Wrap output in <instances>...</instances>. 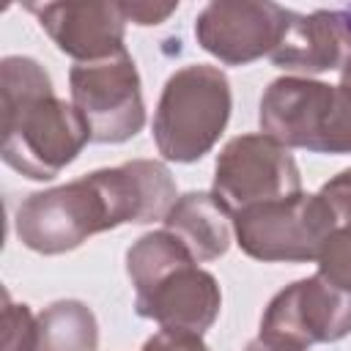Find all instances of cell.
<instances>
[{"label": "cell", "instance_id": "cell-1", "mask_svg": "<svg viewBox=\"0 0 351 351\" xmlns=\"http://www.w3.org/2000/svg\"><path fill=\"white\" fill-rule=\"evenodd\" d=\"M3 162L30 181H52L90 143L74 104L55 96L47 69L27 55L0 63Z\"/></svg>", "mask_w": 351, "mask_h": 351}, {"label": "cell", "instance_id": "cell-2", "mask_svg": "<svg viewBox=\"0 0 351 351\" xmlns=\"http://www.w3.org/2000/svg\"><path fill=\"white\" fill-rule=\"evenodd\" d=\"M126 274L134 285V313L162 329L203 335L219 315L222 291L211 271L170 233L151 230L126 250Z\"/></svg>", "mask_w": 351, "mask_h": 351}, {"label": "cell", "instance_id": "cell-3", "mask_svg": "<svg viewBox=\"0 0 351 351\" xmlns=\"http://www.w3.org/2000/svg\"><path fill=\"white\" fill-rule=\"evenodd\" d=\"M233 110L230 80L208 63H189L173 71L154 112V143L167 162L203 159L225 132Z\"/></svg>", "mask_w": 351, "mask_h": 351}, {"label": "cell", "instance_id": "cell-4", "mask_svg": "<svg viewBox=\"0 0 351 351\" xmlns=\"http://www.w3.org/2000/svg\"><path fill=\"white\" fill-rule=\"evenodd\" d=\"M258 123L285 148L351 154V85L280 77L261 96Z\"/></svg>", "mask_w": 351, "mask_h": 351}, {"label": "cell", "instance_id": "cell-5", "mask_svg": "<svg viewBox=\"0 0 351 351\" xmlns=\"http://www.w3.org/2000/svg\"><path fill=\"white\" fill-rule=\"evenodd\" d=\"M115 214L99 170L27 195L14 217L16 239L38 255H63L90 236L115 230Z\"/></svg>", "mask_w": 351, "mask_h": 351}, {"label": "cell", "instance_id": "cell-6", "mask_svg": "<svg viewBox=\"0 0 351 351\" xmlns=\"http://www.w3.org/2000/svg\"><path fill=\"white\" fill-rule=\"evenodd\" d=\"M332 230L335 217L318 192H299L233 214V236L239 250L263 263L318 261Z\"/></svg>", "mask_w": 351, "mask_h": 351}, {"label": "cell", "instance_id": "cell-7", "mask_svg": "<svg viewBox=\"0 0 351 351\" xmlns=\"http://www.w3.org/2000/svg\"><path fill=\"white\" fill-rule=\"evenodd\" d=\"M351 335V291L318 271L277 291L261 315L258 340L277 351H307Z\"/></svg>", "mask_w": 351, "mask_h": 351}, {"label": "cell", "instance_id": "cell-8", "mask_svg": "<svg viewBox=\"0 0 351 351\" xmlns=\"http://www.w3.org/2000/svg\"><path fill=\"white\" fill-rule=\"evenodd\" d=\"M69 88L71 104L88 126L90 143L118 145L145 126L143 82L129 52L71 66Z\"/></svg>", "mask_w": 351, "mask_h": 351}, {"label": "cell", "instance_id": "cell-9", "mask_svg": "<svg viewBox=\"0 0 351 351\" xmlns=\"http://www.w3.org/2000/svg\"><path fill=\"white\" fill-rule=\"evenodd\" d=\"M299 192L302 176L291 148L263 132L228 140L217 156L211 195L230 217L250 206L282 200Z\"/></svg>", "mask_w": 351, "mask_h": 351}, {"label": "cell", "instance_id": "cell-10", "mask_svg": "<svg viewBox=\"0 0 351 351\" xmlns=\"http://www.w3.org/2000/svg\"><path fill=\"white\" fill-rule=\"evenodd\" d=\"M291 14L269 0H214L195 19V38L219 63L247 66L277 49Z\"/></svg>", "mask_w": 351, "mask_h": 351}, {"label": "cell", "instance_id": "cell-11", "mask_svg": "<svg viewBox=\"0 0 351 351\" xmlns=\"http://www.w3.org/2000/svg\"><path fill=\"white\" fill-rule=\"evenodd\" d=\"M52 44L77 63H96L126 52V16L121 3H27Z\"/></svg>", "mask_w": 351, "mask_h": 351}, {"label": "cell", "instance_id": "cell-12", "mask_svg": "<svg viewBox=\"0 0 351 351\" xmlns=\"http://www.w3.org/2000/svg\"><path fill=\"white\" fill-rule=\"evenodd\" d=\"M351 55V25L346 11L318 8L313 14H291L288 27L269 55L282 71H296V77L340 71Z\"/></svg>", "mask_w": 351, "mask_h": 351}, {"label": "cell", "instance_id": "cell-13", "mask_svg": "<svg viewBox=\"0 0 351 351\" xmlns=\"http://www.w3.org/2000/svg\"><path fill=\"white\" fill-rule=\"evenodd\" d=\"M99 178L107 189L118 228L165 219L178 200L173 173L156 159H129L115 167H101Z\"/></svg>", "mask_w": 351, "mask_h": 351}, {"label": "cell", "instance_id": "cell-14", "mask_svg": "<svg viewBox=\"0 0 351 351\" xmlns=\"http://www.w3.org/2000/svg\"><path fill=\"white\" fill-rule=\"evenodd\" d=\"M197 263L217 261L228 252L233 236V217L219 206L211 192H186L181 195L167 217L162 219Z\"/></svg>", "mask_w": 351, "mask_h": 351}, {"label": "cell", "instance_id": "cell-15", "mask_svg": "<svg viewBox=\"0 0 351 351\" xmlns=\"http://www.w3.org/2000/svg\"><path fill=\"white\" fill-rule=\"evenodd\" d=\"M99 324L80 299H58L36 315L33 351H96Z\"/></svg>", "mask_w": 351, "mask_h": 351}, {"label": "cell", "instance_id": "cell-16", "mask_svg": "<svg viewBox=\"0 0 351 351\" xmlns=\"http://www.w3.org/2000/svg\"><path fill=\"white\" fill-rule=\"evenodd\" d=\"M318 274L329 282L351 291V225H337L321 247L318 255Z\"/></svg>", "mask_w": 351, "mask_h": 351}, {"label": "cell", "instance_id": "cell-17", "mask_svg": "<svg viewBox=\"0 0 351 351\" xmlns=\"http://www.w3.org/2000/svg\"><path fill=\"white\" fill-rule=\"evenodd\" d=\"M3 351H33L36 343V315L30 313L27 304L11 302L5 293V307H3Z\"/></svg>", "mask_w": 351, "mask_h": 351}, {"label": "cell", "instance_id": "cell-18", "mask_svg": "<svg viewBox=\"0 0 351 351\" xmlns=\"http://www.w3.org/2000/svg\"><path fill=\"white\" fill-rule=\"evenodd\" d=\"M318 195L326 200L332 217L337 225H351V167L340 170L337 176H332Z\"/></svg>", "mask_w": 351, "mask_h": 351}, {"label": "cell", "instance_id": "cell-19", "mask_svg": "<svg viewBox=\"0 0 351 351\" xmlns=\"http://www.w3.org/2000/svg\"><path fill=\"white\" fill-rule=\"evenodd\" d=\"M140 351H208L203 343V335L195 332H178V329H159L151 335Z\"/></svg>", "mask_w": 351, "mask_h": 351}, {"label": "cell", "instance_id": "cell-20", "mask_svg": "<svg viewBox=\"0 0 351 351\" xmlns=\"http://www.w3.org/2000/svg\"><path fill=\"white\" fill-rule=\"evenodd\" d=\"M126 22L134 25H162L170 14H176L178 3H121Z\"/></svg>", "mask_w": 351, "mask_h": 351}, {"label": "cell", "instance_id": "cell-21", "mask_svg": "<svg viewBox=\"0 0 351 351\" xmlns=\"http://www.w3.org/2000/svg\"><path fill=\"white\" fill-rule=\"evenodd\" d=\"M340 82H343V85H351V55L346 58V63H343V69H340Z\"/></svg>", "mask_w": 351, "mask_h": 351}, {"label": "cell", "instance_id": "cell-22", "mask_svg": "<svg viewBox=\"0 0 351 351\" xmlns=\"http://www.w3.org/2000/svg\"><path fill=\"white\" fill-rule=\"evenodd\" d=\"M244 351H277V348H269L266 343H261V340L255 337V340H250V343L244 346Z\"/></svg>", "mask_w": 351, "mask_h": 351}, {"label": "cell", "instance_id": "cell-23", "mask_svg": "<svg viewBox=\"0 0 351 351\" xmlns=\"http://www.w3.org/2000/svg\"><path fill=\"white\" fill-rule=\"evenodd\" d=\"M343 11H346V16H348V25H351V5H348V8H343Z\"/></svg>", "mask_w": 351, "mask_h": 351}]
</instances>
